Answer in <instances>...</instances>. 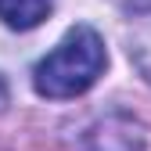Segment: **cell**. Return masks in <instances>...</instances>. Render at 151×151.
<instances>
[{"instance_id":"7a4b0ae2","label":"cell","mask_w":151,"mask_h":151,"mask_svg":"<svg viewBox=\"0 0 151 151\" xmlns=\"http://www.w3.org/2000/svg\"><path fill=\"white\" fill-rule=\"evenodd\" d=\"M90 137V147L86 151H144V137L133 122L126 119H104Z\"/></svg>"},{"instance_id":"6da1fadb","label":"cell","mask_w":151,"mask_h":151,"mask_svg":"<svg viewBox=\"0 0 151 151\" xmlns=\"http://www.w3.org/2000/svg\"><path fill=\"white\" fill-rule=\"evenodd\" d=\"M104 65H108L104 40L90 25H76V29L65 32V40L47 58L36 61L32 86H36L40 97L65 101V97H76V93L90 90L97 83V76L104 72Z\"/></svg>"},{"instance_id":"277c9868","label":"cell","mask_w":151,"mask_h":151,"mask_svg":"<svg viewBox=\"0 0 151 151\" xmlns=\"http://www.w3.org/2000/svg\"><path fill=\"white\" fill-rule=\"evenodd\" d=\"M7 104V83H4V76H0V108Z\"/></svg>"},{"instance_id":"3957f363","label":"cell","mask_w":151,"mask_h":151,"mask_svg":"<svg viewBox=\"0 0 151 151\" xmlns=\"http://www.w3.org/2000/svg\"><path fill=\"white\" fill-rule=\"evenodd\" d=\"M54 0H0V22L11 29H32L50 14Z\"/></svg>"}]
</instances>
